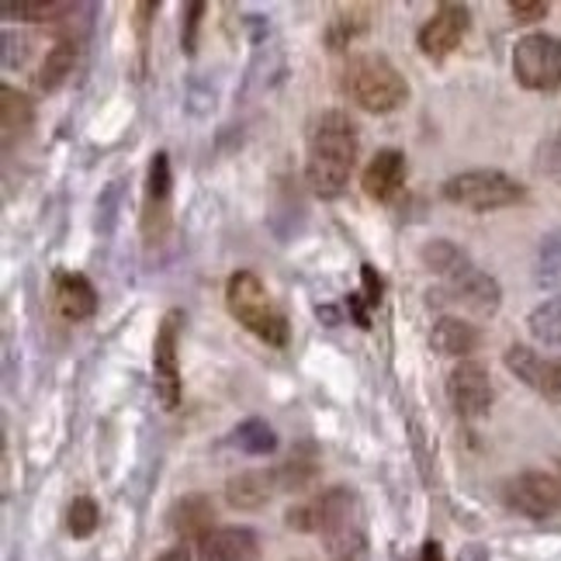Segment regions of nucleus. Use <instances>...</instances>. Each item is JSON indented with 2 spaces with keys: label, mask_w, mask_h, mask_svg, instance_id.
Here are the masks:
<instances>
[{
  "label": "nucleus",
  "mask_w": 561,
  "mask_h": 561,
  "mask_svg": "<svg viewBox=\"0 0 561 561\" xmlns=\"http://www.w3.org/2000/svg\"><path fill=\"white\" fill-rule=\"evenodd\" d=\"M357 125L343 112H322L309 128L306 181L319 198H340L357 167Z\"/></svg>",
  "instance_id": "nucleus-1"
},
{
  "label": "nucleus",
  "mask_w": 561,
  "mask_h": 561,
  "mask_svg": "<svg viewBox=\"0 0 561 561\" xmlns=\"http://www.w3.org/2000/svg\"><path fill=\"white\" fill-rule=\"evenodd\" d=\"M285 524L301 534H319L330 545L333 561H357L364 551L360 506L347 485H333L319 492L312 503L291 506L285 513Z\"/></svg>",
  "instance_id": "nucleus-2"
},
{
  "label": "nucleus",
  "mask_w": 561,
  "mask_h": 561,
  "mask_svg": "<svg viewBox=\"0 0 561 561\" xmlns=\"http://www.w3.org/2000/svg\"><path fill=\"white\" fill-rule=\"evenodd\" d=\"M340 91L351 98L360 112L392 115L409 101V83L399 67L381 53H357L347 59L340 73Z\"/></svg>",
  "instance_id": "nucleus-3"
},
{
  "label": "nucleus",
  "mask_w": 561,
  "mask_h": 561,
  "mask_svg": "<svg viewBox=\"0 0 561 561\" xmlns=\"http://www.w3.org/2000/svg\"><path fill=\"white\" fill-rule=\"evenodd\" d=\"M226 309L247 333L264 340L267 347H288V316L274 306L267 285L253 271H236L226 285Z\"/></svg>",
  "instance_id": "nucleus-4"
},
{
  "label": "nucleus",
  "mask_w": 561,
  "mask_h": 561,
  "mask_svg": "<svg viewBox=\"0 0 561 561\" xmlns=\"http://www.w3.org/2000/svg\"><path fill=\"white\" fill-rule=\"evenodd\" d=\"M440 194L450 205H461L468 211H500L520 205L527 198V187L503 170H465V174L447 178Z\"/></svg>",
  "instance_id": "nucleus-5"
},
{
  "label": "nucleus",
  "mask_w": 561,
  "mask_h": 561,
  "mask_svg": "<svg viewBox=\"0 0 561 561\" xmlns=\"http://www.w3.org/2000/svg\"><path fill=\"white\" fill-rule=\"evenodd\" d=\"M513 77L534 94L561 91V38L548 32L524 35L513 46Z\"/></svg>",
  "instance_id": "nucleus-6"
},
{
  "label": "nucleus",
  "mask_w": 561,
  "mask_h": 561,
  "mask_svg": "<svg viewBox=\"0 0 561 561\" xmlns=\"http://www.w3.org/2000/svg\"><path fill=\"white\" fill-rule=\"evenodd\" d=\"M430 306L440 309H465L471 316H495L503 306V288L492 274L468 264L455 277H447L437 291H430Z\"/></svg>",
  "instance_id": "nucleus-7"
},
{
  "label": "nucleus",
  "mask_w": 561,
  "mask_h": 561,
  "mask_svg": "<svg viewBox=\"0 0 561 561\" xmlns=\"http://www.w3.org/2000/svg\"><path fill=\"white\" fill-rule=\"evenodd\" d=\"M181 330H184V312L170 309L160 319L157 340H153V385H157V396H160L163 409L181 405V360H178Z\"/></svg>",
  "instance_id": "nucleus-8"
},
{
  "label": "nucleus",
  "mask_w": 561,
  "mask_h": 561,
  "mask_svg": "<svg viewBox=\"0 0 561 561\" xmlns=\"http://www.w3.org/2000/svg\"><path fill=\"white\" fill-rule=\"evenodd\" d=\"M503 503L527 520H551L561 513V482L548 471H520L503 485Z\"/></svg>",
  "instance_id": "nucleus-9"
},
{
  "label": "nucleus",
  "mask_w": 561,
  "mask_h": 561,
  "mask_svg": "<svg viewBox=\"0 0 561 561\" xmlns=\"http://www.w3.org/2000/svg\"><path fill=\"white\" fill-rule=\"evenodd\" d=\"M447 399L450 409L461 416V420H482L489 416L492 399H495V388L489 371L482 368L479 360H461L450 368L447 375Z\"/></svg>",
  "instance_id": "nucleus-10"
},
{
  "label": "nucleus",
  "mask_w": 561,
  "mask_h": 561,
  "mask_svg": "<svg viewBox=\"0 0 561 561\" xmlns=\"http://www.w3.org/2000/svg\"><path fill=\"white\" fill-rule=\"evenodd\" d=\"M468 28H471V11L465 4L447 0V4L434 11V18L423 21V28L416 32V46L426 59L444 62L465 42Z\"/></svg>",
  "instance_id": "nucleus-11"
},
{
  "label": "nucleus",
  "mask_w": 561,
  "mask_h": 561,
  "mask_svg": "<svg viewBox=\"0 0 561 561\" xmlns=\"http://www.w3.org/2000/svg\"><path fill=\"white\" fill-rule=\"evenodd\" d=\"M170 194H174V170H170V157L153 153L146 170V202H142V232L153 243L170 226Z\"/></svg>",
  "instance_id": "nucleus-12"
},
{
  "label": "nucleus",
  "mask_w": 561,
  "mask_h": 561,
  "mask_svg": "<svg viewBox=\"0 0 561 561\" xmlns=\"http://www.w3.org/2000/svg\"><path fill=\"white\" fill-rule=\"evenodd\" d=\"M506 368L524 385H530L537 396L561 405V357H541L524 343H513L506 351Z\"/></svg>",
  "instance_id": "nucleus-13"
},
{
  "label": "nucleus",
  "mask_w": 561,
  "mask_h": 561,
  "mask_svg": "<svg viewBox=\"0 0 561 561\" xmlns=\"http://www.w3.org/2000/svg\"><path fill=\"white\" fill-rule=\"evenodd\" d=\"M405 178H409V163H405V153L396 146H385L378 149V153L371 157V163L364 167V194H368L371 202L378 205H388L396 202L402 187H405Z\"/></svg>",
  "instance_id": "nucleus-14"
},
{
  "label": "nucleus",
  "mask_w": 561,
  "mask_h": 561,
  "mask_svg": "<svg viewBox=\"0 0 561 561\" xmlns=\"http://www.w3.org/2000/svg\"><path fill=\"white\" fill-rule=\"evenodd\" d=\"M53 301H56V312L70 322H83L98 312V291L80 271L53 274Z\"/></svg>",
  "instance_id": "nucleus-15"
},
{
  "label": "nucleus",
  "mask_w": 561,
  "mask_h": 561,
  "mask_svg": "<svg viewBox=\"0 0 561 561\" xmlns=\"http://www.w3.org/2000/svg\"><path fill=\"white\" fill-rule=\"evenodd\" d=\"M261 537L250 527H215L198 545V561H256Z\"/></svg>",
  "instance_id": "nucleus-16"
},
{
  "label": "nucleus",
  "mask_w": 561,
  "mask_h": 561,
  "mask_svg": "<svg viewBox=\"0 0 561 561\" xmlns=\"http://www.w3.org/2000/svg\"><path fill=\"white\" fill-rule=\"evenodd\" d=\"M167 524H170V530L181 537V541L202 545L205 537L215 530V506H211L208 495L191 492V495H184V500H178L174 506H170Z\"/></svg>",
  "instance_id": "nucleus-17"
},
{
  "label": "nucleus",
  "mask_w": 561,
  "mask_h": 561,
  "mask_svg": "<svg viewBox=\"0 0 561 561\" xmlns=\"http://www.w3.org/2000/svg\"><path fill=\"white\" fill-rule=\"evenodd\" d=\"M274 489H277V471L250 468V471L232 474L226 482V500L232 510H261L271 503Z\"/></svg>",
  "instance_id": "nucleus-18"
},
{
  "label": "nucleus",
  "mask_w": 561,
  "mask_h": 561,
  "mask_svg": "<svg viewBox=\"0 0 561 561\" xmlns=\"http://www.w3.org/2000/svg\"><path fill=\"white\" fill-rule=\"evenodd\" d=\"M482 333L465 322L461 316H440L430 330V347L440 357H468L471 351H479Z\"/></svg>",
  "instance_id": "nucleus-19"
},
{
  "label": "nucleus",
  "mask_w": 561,
  "mask_h": 561,
  "mask_svg": "<svg viewBox=\"0 0 561 561\" xmlns=\"http://www.w3.org/2000/svg\"><path fill=\"white\" fill-rule=\"evenodd\" d=\"M319 479V447L312 440L295 444L288 461L277 468V489L285 492H306Z\"/></svg>",
  "instance_id": "nucleus-20"
},
{
  "label": "nucleus",
  "mask_w": 561,
  "mask_h": 561,
  "mask_svg": "<svg viewBox=\"0 0 561 561\" xmlns=\"http://www.w3.org/2000/svg\"><path fill=\"white\" fill-rule=\"evenodd\" d=\"M77 56H80V42L73 35H62L56 46L46 53V59H42V67H38V91H46V94L59 91L62 83L73 77Z\"/></svg>",
  "instance_id": "nucleus-21"
},
{
  "label": "nucleus",
  "mask_w": 561,
  "mask_h": 561,
  "mask_svg": "<svg viewBox=\"0 0 561 561\" xmlns=\"http://www.w3.org/2000/svg\"><path fill=\"white\" fill-rule=\"evenodd\" d=\"M32 122H35V107L25 94L14 91V88L0 91V125H4V149L8 153L14 149V139L28 136Z\"/></svg>",
  "instance_id": "nucleus-22"
},
{
  "label": "nucleus",
  "mask_w": 561,
  "mask_h": 561,
  "mask_svg": "<svg viewBox=\"0 0 561 561\" xmlns=\"http://www.w3.org/2000/svg\"><path fill=\"white\" fill-rule=\"evenodd\" d=\"M527 330L537 343H545V347H561V295L545 298L541 306L527 316Z\"/></svg>",
  "instance_id": "nucleus-23"
},
{
  "label": "nucleus",
  "mask_w": 561,
  "mask_h": 561,
  "mask_svg": "<svg viewBox=\"0 0 561 561\" xmlns=\"http://www.w3.org/2000/svg\"><path fill=\"white\" fill-rule=\"evenodd\" d=\"M232 447H240L243 455H253V458H267L277 450V434L271 430V423L264 420H247L232 430Z\"/></svg>",
  "instance_id": "nucleus-24"
},
{
  "label": "nucleus",
  "mask_w": 561,
  "mask_h": 561,
  "mask_svg": "<svg viewBox=\"0 0 561 561\" xmlns=\"http://www.w3.org/2000/svg\"><path fill=\"white\" fill-rule=\"evenodd\" d=\"M534 280L541 288H561V229L548 232L541 247H537Z\"/></svg>",
  "instance_id": "nucleus-25"
},
{
  "label": "nucleus",
  "mask_w": 561,
  "mask_h": 561,
  "mask_svg": "<svg viewBox=\"0 0 561 561\" xmlns=\"http://www.w3.org/2000/svg\"><path fill=\"white\" fill-rule=\"evenodd\" d=\"M423 264L434 271V274H440L444 280L447 277H455L458 271H465L471 261H468V253L461 250V247H455L450 240H434V243H426L423 247Z\"/></svg>",
  "instance_id": "nucleus-26"
},
{
  "label": "nucleus",
  "mask_w": 561,
  "mask_h": 561,
  "mask_svg": "<svg viewBox=\"0 0 561 561\" xmlns=\"http://www.w3.org/2000/svg\"><path fill=\"white\" fill-rule=\"evenodd\" d=\"M77 4H56V0H4L0 4V14L4 18H18V21H67L73 14Z\"/></svg>",
  "instance_id": "nucleus-27"
},
{
  "label": "nucleus",
  "mask_w": 561,
  "mask_h": 561,
  "mask_svg": "<svg viewBox=\"0 0 561 561\" xmlns=\"http://www.w3.org/2000/svg\"><path fill=\"white\" fill-rule=\"evenodd\" d=\"M98 524H101L98 503L91 500V495H77V500L70 503V510H67V530L83 541V537H91L98 530Z\"/></svg>",
  "instance_id": "nucleus-28"
},
{
  "label": "nucleus",
  "mask_w": 561,
  "mask_h": 561,
  "mask_svg": "<svg viewBox=\"0 0 561 561\" xmlns=\"http://www.w3.org/2000/svg\"><path fill=\"white\" fill-rule=\"evenodd\" d=\"M368 8H354L351 14H336L333 18V25L327 32V42H330V49H343V46H351V42L368 28Z\"/></svg>",
  "instance_id": "nucleus-29"
},
{
  "label": "nucleus",
  "mask_w": 561,
  "mask_h": 561,
  "mask_svg": "<svg viewBox=\"0 0 561 561\" xmlns=\"http://www.w3.org/2000/svg\"><path fill=\"white\" fill-rule=\"evenodd\" d=\"M205 11H208V4H202V0H194V4L184 8V21H181V49H184V56L198 53V32H202Z\"/></svg>",
  "instance_id": "nucleus-30"
},
{
  "label": "nucleus",
  "mask_w": 561,
  "mask_h": 561,
  "mask_svg": "<svg viewBox=\"0 0 561 561\" xmlns=\"http://www.w3.org/2000/svg\"><path fill=\"white\" fill-rule=\"evenodd\" d=\"M537 170L561 187V128H558V133H551L541 142V149H537Z\"/></svg>",
  "instance_id": "nucleus-31"
},
{
  "label": "nucleus",
  "mask_w": 561,
  "mask_h": 561,
  "mask_svg": "<svg viewBox=\"0 0 561 561\" xmlns=\"http://www.w3.org/2000/svg\"><path fill=\"white\" fill-rule=\"evenodd\" d=\"M548 4L545 0H513L510 4V14H513V21H520V25H534V21H541V18H548Z\"/></svg>",
  "instance_id": "nucleus-32"
},
{
  "label": "nucleus",
  "mask_w": 561,
  "mask_h": 561,
  "mask_svg": "<svg viewBox=\"0 0 561 561\" xmlns=\"http://www.w3.org/2000/svg\"><path fill=\"white\" fill-rule=\"evenodd\" d=\"M360 280H364V301L375 309V306H381V295H385V280H381V274L371 267V264H360Z\"/></svg>",
  "instance_id": "nucleus-33"
},
{
  "label": "nucleus",
  "mask_w": 561,
  "mask_h": 561,
  "mask_svg": "<svg viewBox=\"0 0 561 561\" xmlns=\"http://www.w3.org/2000/svg\"><path fill=\"white\" fill-rule=\"evenodd\" d=\"M347 306H351V316H354V322H357V327L360 330H371V306H368V301H364V295L360 291H354L351 298H347Z\"/></svg>",
  "instance_id": "nucleus-34"
},
{
  "label": "nucleus",
  "mask_w": 561,
  "mask_h": 561,
  "mask_svg": "<svg viewBox=\"0 0 561 561\" xmlns=\"http://www.w3.org/2000/svg\"><path fill=\"white\" fill-rule=\"evenodd\" d=\"M420 561H447V558H444L440 541H426V545H423V551H420Z\"/></svg>",
  "instance_id": "nucleus-35"
},
{
  "label": "nucleus",
  "mask_w": 561,
  "mask_h": 561,
  "mask_svg": "<svg viewBox=\"0 0 561 561\" xmlns=\"http://www.w3.org/2000/svg\"><path fill=\"white\" fill-rule=\"evenodd\" d=\"M157 561H191V551H187V545H178V548H170L167 554H160Z\"/></svg>",
  "instance_id": "nucleus-36"
},
{
  "label": "nucleus",
  "mask_w": 561,
  "mask_h": 561,
  "mask_svg": "<svg viewBox=\"0 0 561 561\" xmlns=\"http://www.w3.org/2000/svg\"><path fill=\"white\" fill-rule=\"evenodd\" d=\"M458 561H489V554H485V548H479V545H468V548L461 551Z\"/></svg>",
  "instance_id": "nucleus-37"
}]
</instances>
